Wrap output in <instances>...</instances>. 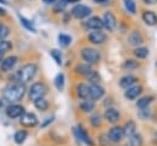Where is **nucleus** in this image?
I'll return each mask as SVG.
<instances>
[{"mask_svg": "<svg viewBox=\"0 0 157 146\" xmlns=\"http://www.w3.org/2000/svg\"><path fill=\"white\" fill-rule=\"evenodd\" d=\"M26 93V85L21 82H10L2 88V97L7 99L10 103H17L22 101Z\"/></svg>", "mask_w": 157, "mask_h": 146, "instance_id": "1", "label": "nucleus"}, {"mask_svg": "<svg viewBox=\"0 0 157 146\" xmlns=\"http://www.w3.org/2000/svg\"><path fill=\"white\" fill-rule=\"evenodd\" d=\"M37 71H38V67L36 64H33V63L26 64L18 71H16L12 82H21V83L26 85L27 82H31L34 79Z\"/></svg>", "mask_w": 157, "mask_h": 146, "instance_id": "2", "label": "nucleus"}, {"mask_svg": "<svg viewBox=\"0 0 157 146\" xmlns=\"http://www.w3.org/2000/svg\"><path fill=\"white\" fill-rule=\"evenodd\" d=\"M47 92H48V87H47V85H45L44 82H42V81L33 82V83L28 87V90H27L28 98H29V101H32V102H34L36 99H39V98L45 97Z\"/></svg>", "mask_w": 157, "mask_h": 146, "instance_id": "3", "label": "nucleus"}, {"mask_svg": "<svg viewBox=\"0 0 157 146\" xmlns=\"http://www.w3.org/2000/svg\"><path fill=\"white\" fill-rule=\"evenodd\" d=\"M80 55L82 58L83 61H86V64H90V65H93V64H98L101 61V52L96 48H92V47H83L81 50H80Z\"/></svg>", "mask_w": 157, "mask_h": 146, "instance_id": "4", "label": "nucleus"}, {"mask_svg": "<svg viewBox=\"0 0 157 146\" xmlns=\"http://www.w3.org/2000/svg\"><path fill=\"white\" fill-rule=\"evenodd\" d=\"M107 135H108L109 141H110L112 145H118L126 137L125 133H124V129H123V125H118V124L109 128L108 131H107Z\"/></svg>", "mask_w": 157, "mask_h": 146, "instance_id": "5", "label": "nucleus"}, {"mask_svg": "<svg viewBox=\"0 0 157 146\" xmlns=\"http://www.w3.org/2000/svg\"><path fill=\"white\" fill-rule=\"evenodd\" d=\"M74 134L76 135V139L85 144L86 146H96L94 145V140L92 139V136L90 135V133L83 128V125L81 124H77L75 128H74Z\"/></svg>", "mask_w": 157, "mask_h": 146, "instance_id": "6", "label": "nucleus"}, {"mask_svg": "<svg viewBox=\"0 0 157 146\" xmlns=\"http://www.w3.org/2000/svg\"><path fill=\"white\" fill-rule=\"evenodd\" d=\"M18 123H20V125H21L23 129H32V128H34V126L38 125L39 119H38V117H37L34 113H32V112H26V113L18 119Z\"/></svg>", "mask_w": 157, "mask_h": 146, "instance_id": "7", "label": "nucleus"}, {"mask_svg": "<svg viewBox=\"0 0 157 146\" xmlns=\"http://www.w3.org/2000/svg\"><path fill=\"white\" fill-rule=\"evenodd\" d=\"M25 113H26V108L20 103H11L5 109V114L9 119H20Z\"/></svg>", "mask_w": 157, "mask_h": 146, "instance_id": "8", "label": "nucleus"}, {"mask_svg": "<svg viewBox=\"0 0 157 146\" xmlns=\"http://www.w3.org/2000/svg\"><path fill=\"white\" fill-rule=\"evenodd\" d=\"M91 12H92V9H91L90 6L83 5V4H77V5H75V6L71 9L70 15H71L74 18H76V20H82V18L88 17V16L91 15Z\"/></svg>", "mask_w": 157, "mask_h": 146, "instance_id": "9", "label": "nucleus"}, {"mask_svg": "<svg viewBox=\"0 0 157 146\" xmlns=\"http://www.w3.org/2000/svg\"><path fill=\"white\" fill-rule=\"evenodd\" d=\"M142 92H144V86L141 83H136V85H134V86H131L124 91V97L128 101H136L140 98Z\"/></svg>", "mask_w": 157, "mask_h": 146, "instance_id": "10", "label": "nucleus"}, {"mask_svg": "<svg viewBox=\"0 0 157 146\" xmlns=\"http://www.w3.org/2000/svg\"><path fill=\"white\" fill-rule=\"evenodd\" d=\"M103 118H104V120L107 123H109L112 125H117V123L121 119V113L114 107L105 108V110L103 113Z\"/></svg>", "mask_w": 157, "mask_h": 146, "instance_id": "11", "label": "nucleus"}, {"mask_svg": "<svg viewBox=\"0 0 157 146\" xmlns=\"http://www.w3.org/2000/svg\"><path fill=\"white\" fill-rule=\"evenodd\" d=\"M87 40L93 45H102L107 40V34L101 31H90L87 33Z\"/></svg>", "mask_w": 157, "mask_h": 146, "instance_id": "12", "label": "nucleus"}, {"mask_svg": "<svg viewBox=\"0 0 157 146\" xmlns=\"http://www.w3.org/2000/svg\"><path fill=\"white\" fill-rule=\"evenodd\" d=\"M83 26L88 31H101L104 27V23L99 16H91L83 22Z\"/></svg>", "mask_w": 157, "mask_h": 146, "instance_id": "13", "label": "nucleus"}, {"mask_svg": "<svg viewBox=\"0 0 157 146\" xmlns=\"http://www.w3.org/2000/svg\"><path fill=\"white\" fill-rule=\"evenodd\" d=\"M145 37L142 34L141 31L139 29H132L129 34H128V44L131 47H141V44L144 43Z\"/></svg>", "mask_w": 157, "mask_h": 146, "instance_id": "14", "label": "nucleus"}, {"mask_svg": "<svg viewBox=\"0 0 157 146\" xmlns=\"http://www.w3.org/2000/svg\"><path fill=\"white\" fill-rule=\"evenodd\" d=\"M103 23H104V28H107L109 32H113L115 28H117V25H118V21H117V17L112 12V11H105L103 13Z\"/></svg>", "mask_w": 157, "mask_h": 146, "instance_id": "15", "label": "nucleus"}, {"mask_svg": "<svg viewBox=\"0 0 157 146\" xmlns=\"http://www.w3.org/2000/svg\"><path fill=\"white\" fill-rule=\"evenodd\" d=\"M90 85V98L96 101L102 99L105 96V90L99 83H88Z\"/></svg>", "mask_w": 157, "mask_h": 146, "instance_id": "16", "label": "nucleus"}, {"mask_svg": "<svg viewBox=\"0 0 157 146\" xmlns=\"http://www.w3.org/2000/svg\"><path fill=\"white\" fill-rule=\"evenodd\" d=\"M78 109L81 113L83 114H92L96 109V102L91 98H86V99H80L78 102Z\"/></svg>", "mask_w": 157, "mask_h": 146, "instance_id": "17", "label": "nucleus"}, {"mask_svg": "<svg viewBox=\"0 0 157 146\" xmlns=\"http://www.w3.org/2000/svg\"><path fill=\"white\" fill-rule=\"evenodd\" d=\"M137 81H139V79H137L135 75L128 74V75H125V76H123V77H120V79H119L118 85H119L121 88L126 90V88H129V87H131V86L136 85V83H137Z\"/></svg>", "mask_w": 157, "mask_h": 146, "instance_id": "18", "label": "nucleus"}, {"mask_svg": "<svg viewBox=\"0 0 157 146\" xmlns=\"http://www.w3.org/2000/svg\"><path fill=\"white\" fill-rule=\"evenodd\" d=\"M16 63H17V56H16V55L6 56V58L1 61V64H0V70H1L2 72H10V71L13 69V66L16 65Z\"/></svg>", "mask_w": 157, "mask_h": 146, "instance_id": "19", "label": "nucleus"}, {"mask_svg": "<svg viewBox=\"0 0 157 146\" xmlns=\"http://www.w3.org/2000/svg\"><path fill=\"white\" fill-rule=\"evenodd\" d=\"M141 18L142 21L150 26V27H153L157 25V15L152 11V10H142L141 12Z\"/></svg>", "mask_w": 157, "mask_h": 146, "instance_id": "20", "label": "nucleus"}, {"mask_svg": "<svg viewBox=\"0 0 157 146\" xmlns=\"http://www.w3.org/2000/svg\"><path fill=\"white\" fill-rule=\"evenodd\" d=\"M76 96L78 99H86L90 98V85L85 82H80L76 85Z\"/></svg>", "mask_w": 157, "mask_h": 146, "instance_id": "21", "label": "nucleus"}, {"mask_svg": "<svg viewBox=\"0 0 157 146\" xmlns=\"http://www.w3.org/2000/svg\"><path fill=\"white\" fill-rule=\"evenodd\" d=\"M103 115L101 113H97V112H93L92 114H90L88 117V123H90V126L93 128V129H98L102 126L103 124Z\"/></svg>", "mask_w": 157, "mask_h": 146, "instance_id": "22", "label": "nucleus"}, {"mask_svg": "<svg viewBox=\"0 0 157 146\" xmlns=\"http://www.w3.org/2000/svg\"><path fill=\"white\" fill-rule=\"evenodd\" d=\"M123 129H124V133H125V136L129 139L130 136H132L134 134H136L137 131V125H136V123H135V120H132V119H129V120H126L125 121V124L123 125Z\"/></svg>", "mask_w": 157, "mask_h": 146, "instance_id": "23", "label": "nucleus"}, {"mask_svg": "<svg viewBox=\"0 0 157 146\" xmlns=\"http://www.w3.org/2000/svg\"><path fill=\"white\" fill-rule=\"evenodd\" d=\"M27 137H28V131L26 129H23V128L22 129H18L13 134V142L16 145L21 146V145L25 144V141L27 140Z\"/></svg>", "mask_w": 157, "mask_h": 146, "instance_id": "24", "label": "nucleus"}, {"mask_svg": "<svg viewBox=\"0 0 157 146\" xmlns=\"http://www.w3.org/2000/svg\"><path fill=\"white\" fill-rule=\"evenodd\" d=\"M153 101H155V97H153V96H142V97H140V98L135 102V104H136V108L140 110V109H146V108H148Z\"/></svg>", "mask_w": 157, "mask_h": 146, "instance_id": "25", "label": "nucleus"}, {"mask_svg": "<svg viewBox=\"0 0 157 146\" xmlns=\"http://www.w3.org/2000/svg\"><path fill=\"white\" fill-rule=\"evenodd\" d=\"M144 142H145L144 136L140 133H136L128 139L125 146H144Z\"/></svg>", "mask_w": 157, "mask_h": 146, "instance_id": "26", "label": "nucleus"}, {"mask_svg": "<svg viewBox=\"0 0 157 146\" xmlns=\"http://www.w3.org/2000/svg\"><path fill=\"white\" fill-rule=\"evenodd\" d=\"M92 71V67L90 64H77L75 67H74V72L80 75V76H87L90 72Z\"/></svg>", "mask_w": 157, "mask_h": 146, "instance_id": "27", "label": "nucleus"}, {"mask_svg": "<svg viewBox=\"0 0 157 146\" xmlns=\"http://www.w3.org/2000/svg\"><path fill=\"white\" fill-rule=\"evenodd\" d=\"M132 53H134V56H135L136 59L142 60V59H146V58L148 56L150 50H148L147 47H142V45H141V47H136V48H134Z\"/></svg>", "mask_w": 157, "mask_h": 146, "instance_id": "28", "label": "nucleus"}, {"mask_svg": "<svg viewBox=\"0 0 157 146\" xmlns=\"http://www.w3.org/2000/svg\"><path fill=\"white\" fill-rule=\"evenodd\" d=\"M32 103H33L34 108H36L37 110H39V112H45V110H48V108H49V102H48V99H47L45 97L39 98V99H36V101L32 102Z\"/></svg>", "mask_w": 157, "mask_h": 146, "instance_id": "29", "label": "nucleus"}, {"mask_svg": "<svg viewBox=\"0 0 157 146\" xmlns=\"http://www.w3.org/2000/svg\"><path fill=\"white\" fill-rule=\"evenodd\" d=\"M139 66H140V63H139L137 60H135V59H126V60L123 63V65H121V67H123L125 71L135 70V69H137Z\"/></svg>", "mask_w": 157, "mask_h": 146, "instance_id": "30", "label": "nucleus"}, {"mask_svg": "<svg viewBox=\"0 0 157 146\" xmlns=\"http://www.w3.org/2000/svg\"><path fill=\"white\" fill-rule=\"evenodd\" d=\"M54 86L58 91H63L65 86V76L63 72H59L54 79Z\"/></svg>", "mask_w": 157, "mask_h": 146, "instance_id": "31", "label": "nucleus"}, {"mask_svg": "<svg viewBox=\"0 0 157 146\" xmlns=\"http://www.w3.org/2000/svg\"><path fill=\"white\" fill-rule=\"evenodd\" d=\"M88 83H99L101 82V75L96 71V70H92L87 76H86Z\"/></svg>", "mask_w": 157, "mask_h": 146, "instance_id": "32", "label": "nucleus"}, {"mask_svg": "<svg viewBox=\"0 0 157 146\" xmlns=\"http://www.w3.org/2000/svg\"><path fill=\"white\" fill-rule=\"evenodd\" d=\"M124 2V6L126 9V11L131 15H135L136 13V4H135V0H123Z\"/></svg>", "mask_w": 157, "mask_h": 146, "instance_id": "33", "label": "nucleus"}, {"mask_svg": "<svg viewBox=\"0 0 157 146\" xmlns=\"http://www.w3.org/2000/svg\"><path fill=\"white\" fill-rule=\"evenodd\" d=\"M72 0H56L55 5H54V11L55 12H60V11H64L65 7L69 5V2H71Z\"/></svg>", "mask_w": 157, "mask_h": 146, "instance_id": "34", "label": "nucleus"}, {"mask_svg": "<svg viewBox=\"0 0 157 146\" xmlns=\"http://www.w3.org/2000/svg\"><path fill=\"white\" fill-rule=\"evenodd\" d=\"M58 40H59V44L61 47H67V45L71 44V37L65 34V33H60L58 36Z\"/></svg>", "mask_w": 157, "mask_h": 146, "instance_id": "35", "label": "nucleus"}, {"mask_svg": "<svg viewBox=\"0 0 157 146\" xmlns=\"http://www.w3.org/2000/svg\"><path fill=\"white\" fill-rule=\"evenodd\" d=\"M50 55H52V58L55 60V63H56L58 65H61V64H63V58H61L60 50H58V49H52V50H50Z\"/></svg>", "mask_w": 157, "mask_h": 146, "instance_id": "36", "label": "nucleus"}, {"mask_svg": "<svg viewBox=\"0 0 157 146\" xmlns=\"http://www.w3.org/2000/svg\"><path fill=\"white\" fill-rule=\"evenodd\" d=\"M11 49H12V43L10 40H6V39L0 40V52L6 53V52H9Z\"/></svg>", "mask_w": 157, "mask_h": 146, "instance_id": "37", "label": "nucleus"}, {"mask_svg": "<svg viewBox=\"0 0 157 146\" xmlns=\"http://www.w3.org/2000/svg\"><path fill=\"white\" fill-rule=\"evenodd\" d=\"M9 34H10V28L5 23H1L0 22V40L5 39Z\"/></svg>", "mask_w": 157, "mask_h": 146, "instance_id": "38", "label": "nucleus"}, {"mask_svg": "<svg viewBox=\"0 0 157 146\" xmlns=\"http://www.w3.org/2000/svg\"><path fill=\"white\" fill-rule=\"evenodd\" d=\"M20 17V21H21V23L28 29V31H32V32H36V28H34V26H33V23L32 22H29L27 18H25L23 16H18Z\"/></svg>", "mask_w": 157, "mask_h": 146, "instance_id": "39", "label": "nucleus"}, {"mask_svg": "<svg viewBox=\"0 0 157 146\" xmlns=\"http://www.w3.org/2000/svg\"><path fill=\"white\" fill-rule=\"evenodd\" d=\"M98 144H99L101 146H109V145H110V141H109V137H108L107 133L98 136Z\"/></svg>", "mask_w": 157, "mask_h": 146, "instance_id": "40", "label": "nucleus"}, {"mask_svg": "<svg viewBox=\"0 0 157 146\" xmlns=\"http://www.w3.org/2000/svg\"><path fill=\"white\" fill-rule=\"evenodd\" d=\"M54 119H55V115H49V117H47V118L40 123V128H42V129L48 128V126L54 121Z\"/></svg>", "mask_w": 157, "mask_h": 146, "instance_id": "41", "label": "nucleus"}, {"mask_svg": "<svg viewBox=\"0 0 157 146\" xmlns=\"http://www.w3.org/2000/svg\"><path fill=\"white\" fill-rule=\"evenodd\" d=\"M113 98H110V97H108V98H105V101H103V104H104V107L105 108H110V107H113Z\"/></svg>", "mask_w": 157, "mask_h": 146, "instance_id": "42", "label": "nucleus"}, {"mask_svg": "<svg viewBox=\"0 0 157 146\" xmlns=\"http://www.w3.org/2000/svg\"><path fill=\"white\" fill-rule=\"evenodd\" d=\"M142 2L145 5H156L157 4V0H142Z\"/></svg>", "mask_w": 157, "mask_h": 146, "instance_id": "43", "label": "nucleus"}, {"mask_svg": "<svg viewBox=\"0 0 157 146\" xmlns=\"http://www.w3.org/2000/svg\"><path fill=\"white\" fill-rule=\"evenodd\" d=\"M96 4H99V5H104V4H108L109 0H93Z\"/></svg>", "mask_w": 157, "mask_h": 146, "instance_id": "44", "label": "nucleus"}, {"mask_svg": "<svg viewBox=\"0 0 157 146\" xmlns=\"http://www.w3.org/2000/svg\"><path fill=\"white\" fill-rule=\"evenodd\" d=\"M5 15H6V10L2 9V7H0V17L1 16H5Z\"/></svg>", "mask_w": 157, "mask_h": 146, "instance_id": "45", "label": "nucleus"}, {"mask_svg": "<svg viewBox=\"0 0 157 146\" xmlns=\"http://www.w3.org/2000/svg\"><path fill=\"white\" fill-rule=\"evenodd\" d=\"M43 2H44V4H53V2L55 4L56 0H43Z\"/></svg>", "mask_w": 157, "mask_h": 146, "instance_id": "46", "label": "nucleus"}, {"mask_svg": "<svg viewBox=\"0 0 157 146\" xmlns=\"http://www.w3.org/2000/svg\"><path fill=\"white\" fill-rule=\"evenodd\" d=\"M4 54H5L4 52H0V64H1V61L5 59V58H4Z\"/></svg>", "mask_w": 157, "mask_h": 146, "instance_id": "47", "label": "nucleus"}, {"mask_svg": "<svg viewBox=\"0 0 157 146\" xmlns=\"http://www.w3.org/2000/svg\"><path fill=\"white\" fill-rule=\"evenodd\" d=\"M0 2H2V4H6V1H5V0H0Z\"/></svg>", "mask_w": 157, "mask_h": 146, "instance_id": "48", "label": "nucleus"}]
</instances>
